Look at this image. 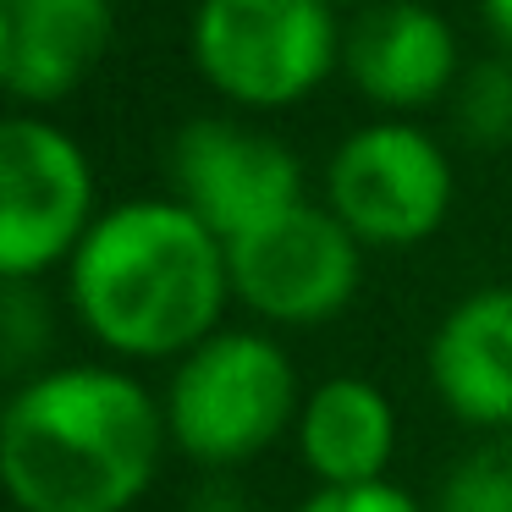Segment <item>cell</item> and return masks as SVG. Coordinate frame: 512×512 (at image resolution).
I'll return each mask as SVG.
<instances>
[{"label": "cell", "mask_w": 512, "mask_h": 512, "mask_svg": "<svg viewBox=\"0 0 512 512\" xmlns=\"http://www.w3.org/2000/svg\"><path fill=\"white\" fill-rule=\"evenodd\" d=\"M166 408L105 364L39 369L6 402L0 479L23 512H127L155 485Z\"/></svg>", "instance_id": "1"}, {"label": "cell", "mask_w": 512, "mask_h": 512, "mask_svg": "<svg viewBox=\"0 0 512 512\" xmlns=\"http://www.w3.org/2000/svg\"><path fill=\"white\" fill-rule=\"evenodd\" d=\"M78 320L122 358H188L232 298L226 243L177 199H127L94 221L67 265Z\"/></svg>", "instance_id": "2"}, {"label": "cell", "mask_w": 512, "mask_h": 512, "mask_svg": "<svg viewBox=\"0 0 512 512\" xmlns=\"http://www.w3.org/2000/svg\"><path fill=\"white\" fill-rule=\"evenodd\" d=\"M166 430L193 463L237 468L298 430V369L270 336L215 331L188 358H177L166 397Z\"/></svg>", "instance_id": "3"}, {"label": "cell", "mask_w": 512, "mask_h": 512, "mask_svg": "<svg viewBox=\"0 0 512 512\" xmlns=\"http://www.w3.org/2000/svg\"><path fill=\"white\" fill-rule=\"evenodd\" d=\"M342 39L331 0H199L193 67L221 100L281 111L342 67Z\"/></svg>", "instance_id": "4"}, {"label": "cell", "mask_w": 512, "mask_h": 512, "mask_svg": "<svg viewBox=\"0 0 512 512\" xmlns=\"http://www.w3.org/2000/svg\"><path fill=\"white\" fill-rule=\"evenodd\" d=\"M94 166L78 138L45 116H6L0 127V276L39 281L72 265L100 221Z\"/></svg>", "instance_id": "5"}, {"label": "cell", "mask_w": 512, "mask_h": 512, "mask_svg": "<svg viewBox=\"0 0 512 512\" xmlns=\"http://www.w3.org/2000/svg\"><path fill=\"white\" fill-rule=\"evenodd\" d=\"M325 204L364 248H413L446 226L452 160L424 127L386 116L336 144Z\"/></svg>", "instance_id": "6"}, {"label": "cell", "mask_w": 512, "mask_h": 512, "mask_svg": "<svg viewBox=\"0 0 512 512\" xmlns=\"http://www.w3.org/2000/svg\"><path fill=\"white\" fill-rule=\"evenodd\" d=\"M232 298L270 325H320L358 298L364 243L331 215V204H292L265 226L226 243Z\"/></svg>", "instance_id": "7"}, {"label": "cell", "mask_w": 512, "mask_h": 512, "mask_svg": "<svg viewBox=\"0 0 512 512\" xmlns=\"http://www.w3.org/2000/svg\"><path fill=\"white\" fill-rule=\"evenodd\" d=\"M171 199L188 204L221 243L303 204V166L281 138L232 116H193L171 138Z\"/></svg>", "instance_id": "8"}, {"label": "cell", "mask_w": 512, "mask_h": 512, "mask_svg": "<svg viewBox=\"0 0 512 512\" xmlns=\"http://www.w3.org/2000/svg\"><path fill=\"white\" fill-rule=\"evenodd\" d=\"M342 72L375 111L408 116L452 100L463 78L452 23L424 0H380L353 17L342 39Z\"/></svg>", "instance_id": "9"}, {"label": "cell", "mask_w": 512, "mask_h": 512, "mask_svg": "<svg viewBox=\"0 0 512 512\" xmlns=\"http://www.w3.org/2000/svg\"><path fill=\"white\" fill-rule=\"evenodd\" d=\"M435 397L463 424L512 430V287H479L446 309L424 353Z\"/></svg>", "instance_id": "10"}, {"label": "cell", "mask_w": 512, "mask_h": 512, "mask_svg": "<svg viewBox=\"0 0 512 512\" xmlns=\"http://www.w3.org/2000/svg\"><path fill=\"white\" fill-rule=\"evenodd\" d=\"M111 0H0V83L17 105H56L100 67Z\"/></svg>", "instance_id": "11"}, {"label": "cell", "mask_w": 512, "mask_h": 512, "mask_svg": "<svg viewBox=\"0 0 512 512\" xmlns=\"http://www.w3.org/2000/svg\"><path fill=\"white\" fill-rule=\"evenodd\" d=\"M298 452L320 490L386 485V468L397 457V408L375 380L331 375L303 397Z\"/></svg>", "instance_id": "12"}, {"label": "cell", "mask_w": 512, "mask_h": 512, "mask_svg": "<svg viewBox=\"0 0 512 512\" xmlns=\"http://www.w3.org/2000/svg\"><path fill=\"white\" fill-rule=\"evenodd\" d=\"M452 127L468 149H507L512 144V56L468 61L452 89Z\"/></svg>", "instance_id": "13"}, {"label": "cell", "mask_w": 512, "mask_h": 512, "mask_svg": "<svg viewBox=\"0 0 512 512\" xmlns=\"http://www.w3.org/2000/svg\"><path fill=\"white\" fill-rule=\"evenodd\" d=\"M430 512H512V441L485 435L435 485Z\"/></svg>", "instance_id": "14"}, {"label": "cell", "mask_w": 512, "mask_h": 512, "mask_svg": "<svg viewBox=\"0 0 512 512\" xmlns=\"http://www.w3.org/2000/svg\"><path fill=\"white\" fill-rule=\"evenodd\" d=\"M50 347V303L34 281H6L0 292V364L23 386L34 375L39 353Z\"/></svg>", "instance_id": "15"}, {"label": "cell", "mask_w": 512, "mask_h": 512, "mask_svg": "<svg viewBox=\"0 0 512 512\" xmlns=\"http://www.w3.org/2000/svg\"><path fill=\"white\" fill-rule=\"evenodd\" d=\"M292 512H430L397 485H353V490H320Z\"/></svg>", "instance_id": "16"}, {"label": "cell", "mask_w": 512, "mask_h": 512, "mask_svg": "<svg viewBox=\"0 0 512 512\" xmlns=\"http://www.w3.org/2000/svg\"><path fill=\"white\" fill-rule=\"evenodd\" d=\"M479 12H485V28L496 34V45L512 56V0H479Z\"/></svg>", "instance_id": "17"}, {"label": "cell", "mask_w": 512, "mask_h": 512, "mask_svg": "<svg viewBox=\"0 0 512 512\" xmlns=\"http://www.w3.org/2000/svg\"><path fill=\"white\" fill-rule=\"evenodd\" d=\"M331 6H336V0H331ZM353 6H358V12H364V6H380V0H353Z\"/></svg>", "instance_id": "18"}]
</instances>
